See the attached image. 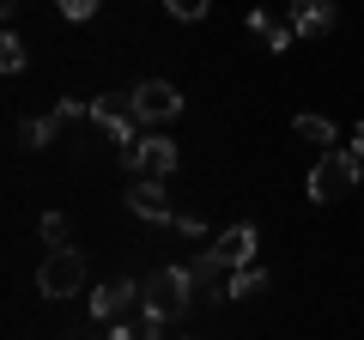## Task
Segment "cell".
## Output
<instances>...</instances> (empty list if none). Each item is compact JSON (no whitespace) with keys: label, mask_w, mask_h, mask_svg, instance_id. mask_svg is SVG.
Instances as JSON below:
<instances>
[{"label":"cell","mask_w":364,"mask_h":340,"mask_svg":"<svg viewBox=\"0 0 364 340\" xmlns=\"http://www.w3.org/2000/svg\"><path fill=\"white\" fill-rule=\"evenodd\" d=\"M79 286H85V255H79L73 243H55L37 262V292L43 298H73Z\"/></svg>","instance_id":"obj_1"},{"label":"cell","mask_w":364,"mask_h":340,"mask_svg":"<svg viewBox=\"0 0 364 340\" xmlns=\"http://www.w3.org/2000/svg\"><path fill=\"white\" fill-rule=\"evenodd\" d=\"M91 122H97L116 146H134V140H140V128H146L134 92H104V97H91Z\"/></svg>","instance_id":"obj_2"},{"label":"cell","mask_w":364,"mask_h":340,"mask_svg":"<svg viewBox=\"0 0 364 340\" xmlns=\"http://www.w3.org/2000/svg\"><path fill=\"white\" fill-rule=\"evenodd\" d=\"M358 170H364V158L352 152V146H346V152H322V164L310 170V201L328 207V201L352 195V188H358Z\"/></svg>","instance_id":"obj_3"},{"label":"cell","mask_w":364,"mask_h":340,"mask_svg":"<svg viewBox=\"0 0 364 340\" xmlns=\"http://www.w3.org/2000/svg\"><path fill=\"white\" fill-rule=\"evenodd\" d=\"M122 164H128V176H158L164 183L170 170L182 164V152H176L170 134H140L134 146H122Z\"/></svg>","instance_id":"obj_4"},{"label":"cell","mask_w":364,"mask_h":340,"mask_svg":"<svg viewBox=\"0 0 364 340\" xmlns=\"http://www.w3.org/2000/svg\"><path fill=\"white\" fill-rule=\"evenodd\" d=\"M188 304H195V280H188V267H158V274L146 280V310H158V316L176 322Z\"/></svg>","instance_id":"obj_5"},{"label":"cell","mask_w":364,"mask_h":340,"mask_svg":"<svg viewBox=\"0 0 364 340\" xmlns=\"http://www.w3.org/2000/svg\"><path fill=\"white\" fill-rule=\"evenodd\" d=\"M140 310H146V286H134V280H109V286L91 292L97 322H122V316H140Z\"/></svg>","instance_id":"obj_6"},{"label":"cell","mask_w":364,"mask_h":340,"mask_svg":"<svg viewBox=\"0 0 364 340\" xmlns=\"http://www.w3.org/2000/svg\"><path fill=\"white\" fill-rule=\"evenodd\" d=\"M128 213H134V219H146V225H170V219H176V207H170V195H164L158 176H134Z\"/></svg>","instance_id":"obj_7"},{"label":"cell","mask_w":364,"mask_h":340,"mask_svg":"<svg viewBox=\"0 0 364 340\" xmlns=\"http://www.w3.org/2000/svg\"><path fill=\"white\" fill-rule=\"evenodd\" d=\"M213 255H219V262L225 267H249V262H255V249H261V231H255V225H231V231H219V237H213Z\"/></svg>","instance_id":"obj_8"},{"label":"cell","mask_w":364,"mask_h":340,"mask_svg":"<svg viewBox=\"0 0 364 340\" xmlns=\"http://www.w3.org/2000/svg\"><path fill=\"white\" fill-rule=\"evenodd\" d=\"M134 104H140L146 122H170V116H182V92L170 85V79H146V85H134Z\"/></svg>","instance_id":"obj_9"},{"label":"cell","mask_w":364,"mask_h":340,"mask_svg":"<svg viewBox=\"0 0 364 340\" xmlns=\"http://www.w3.org/2000/svg\"><path fill=\"white\" fill-rule=\"evenodd\" d=\"M188 280H195V292H207L213 304H225V286H231V267L213 255V249H200L195 262H188Z\"/></svg>","instance_id":"obj_10"},{"label":"cell","mask_w":364,"mask_h":340,"mask_svg":"<svg viewBox=\"0 0 364 340\" xmlns=\"http://www.w3.org/2000/svg\"><path fill=\"white\" fill-rule=\"evenodd\" d=\"M249 37H255L261 49H291L298 25H291V18H273L267 6H255V13H249Z\"/></svg>","instance_id":"obj_11"},{"label":"cell","mask_w":364,"mask_h":340,"mask_svg":"<svg viewBox=\"0 0 364 340\" xmlns=\"http://www.w3.org/2000/svg\"><path fill=\"white\" fill-rule=\"evenodd\" d=\"M286 6H291L298 37H322V31L334 25V0H286Z\"/></svg>","instance_id":"obj_12"},{"label":"cell","mask_w":364,"mask_h":340,"mask_svg":"<svg viewBox=\"0 0 364 340\" xmlns=\"http://www.w3.org/2000/svg\"><path fill=\"white\" fill-rule=\"evenodd\" d=\"M255 292H267V267H231V286H225V304H237V298H255Z\"/></svg>","instance_id":"obj_13"},{"label":"cell","mask_w":364,"mask_h":340,"mask_svg":"<svg viewBox=\"0 0 364 340\" xmlns=\"http://www.w3.org/2000/svg\"><path fill=\"white\" fill-rule=\"evenodd\" d=\"M61 122H67V116H61V110H49V116H31V122H25V128H18V140H25V146H31V152H43V146H49V140H55V128H61Z\"/></svg>","instance_id":"obj_14"},{"label":"cell","mask_w":364,"mask_h":340,"mask_svg":"<svg viewBox=\"0 0 364 340\" xmlns=\"http://www.w3.org/2000/svg\"><path fill=\"white\" fill-rule=\"evenodd\" d=\"M25 61H31L25 37H18V31L6 25V37H0V67H6V73H25Z\"/></svg>","instance_id":"obj_15"},{"label":"cell","mask_w":364,"mask_h":340,"mask_svg":"<svg viewBox=\"0 0 364 340\" xmlns=\"http://www.w3.org/2000/svg\"><path fill=\"white\" fill-rule=\"evenodd\" d=\"M128 328H134V340H164V334H170V316H158V310H140Z\"/></svg>","instance_id":"obj_16"},{"label":"cell","mask_w":364,"mask_h":340,"mask_svg":"<svg viewBox=\"0 0 364 340\" xmlns=\"http://www.w3.org/2000/svg\"><path fill=\"white\" fill-rule=\"evenodd\" d=\"M291 128H298L304 140H316V146H334V122H328V116H298Z\"/></svg>","instance_id":"obj_17"},{"label":"cell","mask_w":364,"mask_h":340,"mask_svg":"<svg viewBox=\"0 0 364 340\" xmlns=\"http://www.w3.org/2000/svg\"><path fill=\"white\" fill-rule=\"evenodd\" d=\"M43 243H67V213H43Z\"/></svg>","instance_id":"obj_18"},{"label":"cell","mask_w":364,"mask_h":340,"mask_svg":"<svg viewBox=\"0 0 364 340\" xmlns=\"http://www.w3.org/2000/svg\"><path fill=\"white\" fill-rule=\"evenodd\" d=\"M207 6L213 0H164V13H176V18H207Z\"/></svg>","instance_id":"obj_19"},{"label":"cell","mask_w":364,"mask_h":340,"mask_svg":"<svg viewBox=\"0 0 364 340\" xmlns=\"http://www.w3.org/2000/svg\"><path fill=\"white\" fill-rule=\"evenodd\" d=\"M61 6V18H73V25H85L91 13H97V0H55Z\"/></svg>","instance_id":"obj_20"},{"label":"cell","mask_w":364,"mask_h":340,"mask_svg":"<svg viewBox=\"0 0 364 340\" xmlns=\"http://www.w3.org/2000/svg\"><path fill=\"white\" fill-rule=\"evenodd\" d=\"M170 231H182V237H207V225H200L195 213H176V219H170Z\"/></svg>","instance_id":"obj_21"},{"label":"cell","mask_w":364,"mask_h":340,"mask_svg":"<svg viewBox=\"0 0 364 340\" xmlns=\"http://www.w3.org/2000/svg\"><path fill=\"white\" fill-rule=\"evenodd\" d=\"M104 340H134V328H128V322H109V334H104Z\"/></svg>","instance_id":"obj_22"},{"label":"cell","mask_w":364,"mask_h":340,"mask_svg":"<svg viewBox=\"0 0 364 340\" xmlns=\"http://www.w3.org/2000/svg\"><path fill=\"white\" fill-rule=\"evenodd\" d=\"M18 6H25V0H0V13H6V25L18 18Z\"/></svg>","instance_id":"obj_23"},{"label":"cell","mask_w":364,"mask_h":340,"mask_svg":"<svg viewBox=\"0 0 364 340\" xmlns=\"http://www.w3.org/2000/svg\"><path fill=\"white\" fill-rule=\"evenodd\" d=\"M352 152H358V158H364V122H358V140H352Z\"/></svg>","instance_id":"obj_24"},{"label":"cell","mask_w":364,"mask_h":340,"mask_svg":"<svg viewBox=\"0 0 364 340\" xmlns=\"http://www.w3.org/2000/svg\"><path fill=\"white\" fill-rule=\"evenodd\" d=\"M182 340H195V334H182Z\"/></svg>","instance_id":"obj_25"}]
</instances>
